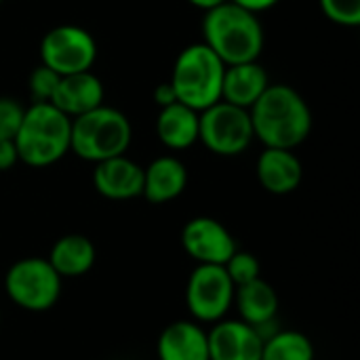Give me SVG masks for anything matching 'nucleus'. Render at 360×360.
Here are the masks:
<instances>
[{"label":"nucleus","instance_id":"nucleus-3","mask_svg":"<svg viewBox=\"0 0 360 360\" xmlns=\"http://www.w3.org/2000/svg\"><path fill=\"white\" fill-rule=\"evenodd\" d=\"M70 133L72 118L49 101L32 103L23 110L19 131L13 139L19 162L34 169L55 165L70 152Z\"/></svg>","mask_w":360,"mask_h":360},{"label":"nucleus","instance_id":"nucleus-17","mask_svg":"<svg viewBox=\"0 0 360 360\" xmlns=\"http://www.w3.org/2000/svg\"><path fill=\"white\" fill-rule=\"evenodd\" d=\"M268 86V72L257 61L226 65L221 80V101L249 110Z\"/></svg>","mask_w":360,"mask_h":360},{"label":"nucleus","instance_id":"nucleus-6","mask_svg":"<svg viewBox=\"0 0 360 360\" xmlns=\"http://www.w3.org/2000/svg\"><path fill=\"white\" fill-rule=\"evenodd\" d=\"M61 276L46 257H23L15 262L4 276V289L13 304L27 312L53 308L61 295Z\"/></svg>","mask_w":360,"mask_h":360},{"label":"nucleus","instance_id":"nucleus-25","mask_svg":"<svg viewBox=\"0 0 360 360\" xmlns=\"http://www.w3.org/2000/svg\"><path fill=\"white\" fill-rule=\"evenodd\" d=\"M23 105L17 99L0 97V139H15L21 118H23Z\"/></svg>","mask_w":360,"mask_h":360},{"label":"nucleus","instance_id":"nucleus-8","mask_svg":"<svg viewBox=\"0 0 360 360\" xmlns=\"http://www.w3.org/2000/svg\"><path fill=\"white\" fill-rule=\"evenodd\" d=\"M234 291L224 266L198 264L186 285V306L196 321L217 323L234 306Z\"/></svg>","mask_w":360,"mask_h":360},{"label":"nucleus","instance_id":"nucleus-18","mask_svg":"<svg viewBox=\"0 0 360 360\" xmlns=\"http://www.w3.org/2000/svg\"><path fill=\"white\" fill-rule=\"evenodd\" d=\"M234 306L238 308L243 323L262 331L264 327H268L276 319L281 302H278L276 289L259 276L247 285L236 287Z\"/></svg>","mask_w":360,"mask_h":360},{"label":"nucleus","instance_id":"nucleus-7","mask_svg":"<svg viewBox=\"0 0 360 360\" xmlns=\"http://www.w3.org/2000/svg\"><path fill=\"white\" fill-rule=\"evenodd\" d=\"M253 139L255 135L249 110L219 99L198 112V141L209 152L217 156H238Z\"/></svg>","mask_w":360,"mask_h":360},{"label":"nucleus","instance_id":"nucleus-5","mask_svg":"<svg viewBox=\"0 0 360 360\" xmlns=\"http://www.w3.org/2000/svg\"><path fill=\"white\" fill-rule=\"evenodd\" d=\"M224 70V61L205 42H196L177 55L169 82L177 101L202 112L221 99Z\"/></svg>","mask_w":360,"mask_h":360},{"label":"nucleus","instance_id":"nucleus-26","mask_svg":"<svg viewBox=\"0 0 360 360\" xmlns=\"http://www.w3.org/2000/svg\"><path fill=\"white\" fill-rule=\"evenodd\" d=\"M19 162L13 139H0V171H8Z\"/></svg>","mask_w":360,"mask_h":360},{"label":"nucleus","instance_id":"nucleus-11","mask_svg":"<svg viewBox=\"0 0 360 360\" xmlns=\"http://www.w3.org/2000/svg\"><path fill=\"white\" fill-rule=\"evenodd\" d=\"M209 360H262L264 335L240 319H221L207 331Z\"/></svg>","mask_w":360,"mask_h":360},{"label":"nucleus","instance_id":"nucleus-29","mask_svg":"<svg viewBox=\"0 0 360 360\" xmlns=\"http://www.w3.org/2000/svg\"><path fill=\"white\" fill-rule=\"evenodd\" d=\"M192 6H196V8H202V11H211V8H215V6H219V4H224L226 0H188Z\"/></svg>","mask_w":360,"mask_h":360},{"label":"nucleus","instance_id":"nucleus-19","mask_svg":"<svg viewBox=\"0 0 360 360\" xmlns=\"http://www.w3.org/2000/svg\"><path fill=\"white\" fill-rule=\"evenodd\" d=\"M156 135L169 150H188L198 141V112L175 101L160 108L156 118Z\"/></svg>","mask_w":360,"mask_h":360},{"label":"nucleus","instance_id":"nucleus-12","mask_svg":"<svg viewBox=\"0 0 360 360\" xmlns=\"http://www.w3.org/2000/svg\"><path fill=\"white\" fill-rule=\"evenodd\" d=\"M93 186L108 200H131L141 196L143 169L127 154L95 162Z\"/></svg>","mask_w":360,"mask_h":360},{"label":"nucleus","instance_id":"nucleus-20","mask_svg":"<svg viewBox=\"0 0 360 360\" xmlns=\"http://www.w3.org/2000/svg\"><path fill=\"white\" fill-rule=\"evenodd\" d=\"M95 245L82 234H65L49 251V264L61 278H76L95 266Z\"/></svg>","mask_w":360,"mask_h":360},{"label":"nucleus","instance_id":"nucleus-15","mask_svg":"<svg viewBox=\"0 0 360 360\" xmlns=\"http://www.w3.org/2000/svg\"><path fill=\"white\" fill-rule=\"evenodd\" d=\"M188 186V169L175 156H158L143 169L141 196L152 205H165L181 196Z\"/></svg>","mask_w":360,"mask_h":360},{"label":"nucleus","instance_id":"nucleus-16","mask_svg":"<svg viewBox=\"0 0 360 360\" xmlns=\"http://www.w3.org/2000/svg\"><path fill=\"white\" fill-rule=\"evenodd\" d=\"M304 167L293 150L264 148L257 158V179L270 194H289L300 188Z\"/></svg>","mask_w":360,"mask_h":360},{"label":"nucleus","instance_id":"nucleus-27","mask_svg":"<svg viewBox=\"0 0 360 360\" xmlns=\"http://www.w3.org/2000/svg\"><path fill=\"white\" fill-rule=\"evenodd\" d=\"M154 101H156V105H160V108L171 105V103H175V101H177V97H175V91H173L171 82H162V84H158V86L154 89Z\"/></svg>","mask_w":360,"mask_h":360},{"label":"nucleus","instance_id":"nucleus-14","mask_svg":"<svg viewBox=\"0 0 360 360\" xmlns=\"http://www.w3.org/2000/svg\"><path fill=\"white\" fill-rule=\"evenodd\" d=\"M158 360H209L207 331L194 321H175L158 335Z\"/></svg>","mask_w":360,"mask_h":360},{"label":"nucleus","instance_id":"nucleus-4","mask_svg":"<svg viewBox=\"0 0 360 360\" xmlns=\"http://www.w3.org/2000/svg\"><path fill=\"white\" fill-rule=\"evenodd\" d=\"M131 139L133 129L127 114L105 103L72 118L70 152L93 165L124 154Z\"/></svg>","mask_w":360,"mask_h":360},{"label":"nucleus","instance_id":"nucleus-9","mask_svg":"<svg viewBox=\"0 0 360 360\" xmlns=\"http://www.w3.org/2000/svg\"><path fill=\"white\" fill-rule=\"evenodd\" d=\"M97 59V44L91 32L80 25H57L40 40V61L59 76L89 72Z\"/></svg>","mask_w":360,"mask_h":360},{"label":"nucleus","instance_id":"nucleus-28","mask_svg":"<svg viewBox=\"0 0 360 360\" xmlns=\"http://www.w3.org/2000/svg\"><path fill=\"white\" fill-rule=\"evenodd\" d=\"M230 2H234V4H238V6H243V8H247V11L257 15V13H264L268 8L276 6L281 0H230Z\"/></svg>","mask_w":360,"mask_h":360},{"label":"nucleus","instance_id":"nucleus-10","mask_svg":"<svg viewBox=\"0 0 360 360\" xmlns=\"http://www.w3.org/2000/svg\"><path fill=\"white\" fill-rule=\"evenodd\" d=\"M181 247L196 264L224 266L236 251V240L217 219L194 217L181 230Z\"/></svg>","mask_w":360,"mask_h":360},{"label":"nucleus","instance_id":"nucleus-21","mask_svg":"<svg viewBox=\"0 0 360 360\" xmlns=\"http://www.w3.org/2000/svg\"><path fill=\"white\" fill-rule=\"evenodd\" d=\"M262 360H314V346L302 331H276L264 338Z\"/></svg>","mask_w":360,"mask_h":360},{"label":"nucleus","instance_id":"nucleus-24","mask_svg":"<svg viewBox=\"0 0 360 360\" xmlns=\"http://www.w3.org/2000/svg\"><path fill=\"white\" fill-rule=\"evenodd\" d=\"M59 74L53 72L51 68L46 65H38L32 74H30V95L36 101H51L55 89H57V82H59Z\"/></svg>","mask_w":360,"mask_h":360},{"label":"nucleus","instance_id":"nucleus-13","mask_svg":"<svg viewBox=\"0 0 360 360\" xmlns=\"http://www.w3.org/2000/svg\"><path fill=\"white\" fill-rule=\"evenodd\" d=\"M103 99H105L103 84L89 70V72L61 76L49 103H53L68 118H76L80 114H86V112L103 105Z\"/></svg>","mask_w":360,"mask_h":360},{"label":"nucleus","instance_id":"nucleus-23","mask_svg":"<svg viewBox=\"0 0 360 360\" xmlns=\"http://www.w3.org/2000/svg\"><path fill=\"white\" fill-rule=\"evenodd\" d=\"M323 15L346 27H356L360 23V0H319Z\"/></svg>","mask_w":360,"mask_h":360},{"label":"nucleus","instance_id":"nucleus-30","mask_svg":"<svg viewBox=\"0 0 360 360\" xmlns=\"http://www.w3.org/2000/svg\"><path fill=\"white\" fill-rule=\"evenodd\" d=\"M0 2H2V0H0Z\"/></svg>","mask_w":360,"mask_h":360},{"label":"nucleus","instance_id":"nucleus-2","mask_svg":"<svg viewBox=\"0 0 360 360\" xmlns=\"http://www.w3.org/2000/svg\"><path fill=\"white\" fill-rule=\"evenodd\" d=\"M202 38L224 65L257 61L264 51V25L259 17L230 0L207 11Z\"/></svg>","mask_w":360,"mask_h":360},{"label":"nucleus","instance_id":"nucleus-22","mask_svg":"<svg viewBox=\"0 0 360 360\" xmlns=\"http://www.w3.org/2000/svg\"><path fill=\"white\" fill-rule=\"evenodd\" d=\"M230 281L234 283V287H240V285H247L255 278L262 276V266H259V259L249 253V251H234L230 255V259L224 264Z\"/></svg>","mask_w":360,"mask_h":360},{"label":"nucleus","instance_id":"nucleus-1","mask_svg":"<svg viewBox=\"0 0 360 360\" xmlns=\"http://www.w3.org/2000/svg\"><path fill=\"white\" fill-rule=\"evenodd\" d=\"M253 135L266 148L295 150L312 131V112L306 99L289 84H270L249 108Z\"/></svg>","mask_w":360,"mask_h":360}]
</instances>
